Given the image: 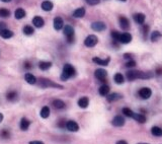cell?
<instances>
[{"label":"cell","instance_id":"obj_18","mask_svg":"<svg viewBox=\"0 0 162 144\" xmlns=\"http://www.w3.org/2000/svg\"><path fill=\"white\" fill-rule=\"evenodd\" d=\"M89 105V99L88 97L86 96H83L79 99V101H78V106H79L80 108H82V109H85V108H87Z\"/></svg>","mask_w":162,"mask_h":144},{"label":"cell","instance_id":"obj_47","mask_svg":"<svg viewBox=\"0 0 162 144\" xmlns=\"http://www.w3.org/2000/svg\"><path fill=\"white\" fill-rule=\"evenodd\" d=\"M161 74L162 73V68H160V69H157V74Z\"/></svg>","mask_w":162,"mask_h":144},{"label":"cell","instance_id":"obj_33","mask_svg":"<svg viewBox=\"0 0 162 144\" xmlns=\"http://www.w3.org/2000/svg\"><path fill=\"white\" fill-rule=\"evenodd\" d=\"M115 81H116V83H118V84L124 83V81H125V78H124L123 74L117 73L116 75H115Z\"/></svg>","mask_w":162,"mask_h":144},{"label":"cell","instance_id":"obj_32","mask_svg":"<svg viewBox=\"0 0 162 144\" xmlns=\"http://www.w3.org/2000/svg\"><path fill=\"white\" fill-rule=\"evenodd\" d=\"M122 99V96L120 94H110V96H108V101H118V99Z\"/></svg>","mask_w":162,"mask_h":144},{"label":"cell","instance_id":"obj_16","mask_svg":"<svg viewBox=\"0 0 162 144\" xmlns=\"http://www.w3.org/2000/svg\"><path fill=\"white\" fill-rule=\"evenodd\" d=\"M0 36H1L3 39H10V38L13 37V33H12V31H10V29H2V31H0Z\"/></svg>","mask_w":162,"mask_h":144},{"label":"cell","instance_id":"obj_24","mask_svg":"<svg viewBox=\"0 0 162 144\" xmlns=\"http://www.w3.org/2000/svg\"><path fill=\"white\" fill-rule=\"evenodd\" d=\"M99 94L102 96H105L108 94V92H110V86L106 85V84H103V85H101V87H99Z\"/></svg>","mask_w":162,"mask_h":144},{"label":"cell","instance_id":"obj_12","mask_svg":"<svg viewBox=\"0 0 162 144\" xmlns=\"http://www.w3.org/2000/svg\"><path fill=\"white\" fill-rule=\"evenodd\" d=\"M120 25L124 31H128V29H130L129 20H128L127 17H125V16H121L120 17Z\"/></svg>","mask_w":162,"mask_h":144},{"label":"cell","instance_id":"obj_31","mask_svg":"<svg viewBox=\"0 0 162 144\" xmlns=\"http://www.w3.org/2000/svg\"><path fill=\"white\" fill-rule=\"evenodd\" d=\"M22 31H23V34L27 36H31L35 33V29H34V27L31 25H25V27H23Z\"/></svg>","mask_w":162,"mask_h":144},{"label":"cell","instance_id":"obj_15","mask_svg":"<svg viewBox=\"0 0 162 144\" xmlns=\"http://www.w3.org/2000/svg\"><path fill=\"white\" fill-rule=\"evenodd\" d=\"M33 24L36 27H39V29H40V27H44L45 20H43V17H40V16H35L34 20H33Z\"/></svg>","mask_w":162,"mask_h":144},{"label":"cell","instance_id":"obj_36","mask_svg":"<svg viewBox=\"0 0 162 144\" xmlns=\"http://www.w3.org/2000/svg\"><path fill=\"white\" fill-rule=\"evenodd\" d=\"M123 113H124V115L127 116V117H129V118H132V116L134 115V113L132 112V110H130L129 108H124Z\"/></svg>","mask_w":162,"mask_h":144},{"label":"cell","instance_id":"obj_50","mask_svg":"<svg viewBox=\"0 0 162 144\" xmlns=\"http://www.w3.org/2000/svg\"><path fill=\"white\" fill-rule=\"evenodd\" d=\"M121 1H124V2H125V1H127V0H121Z\"/></svg>","mask_w":162,"mask_h":144},{"label":"cell","instance_id":"obj_20","mask_svg":"<svg viewBox=\"0 0 162 144\" xmlns=\"http://www.w3.org/2000/svg\"><path fill=\"white\" fill-rule=\"evenodd\" d=\"M84 15H85V8H83V7L78 8V9H76L75 11L73 12V16L76 18H81Z\"/></svg>","mask_w":162,"mask_h":144},{"label":"cell","instance_id":"obj_44","mask_svg":"<svg viewBox=\"0 0 162 144\" xmlns=\"http://www.w3.org/2000/svg\"><path fill=\"white\" fill-rule=\"evenodd\" d=\"M29 144H44V142H42V141H31Z\"/></svg>","mask_w":162,"mask_h":144},{"label":"cell","instance_id":"obj_35","mask_svg":"<svg viewBox=\"0 0 162 144\" xmlns=\"http://www.w3.org/2000/svg\"><path fill=\"white\" fill-rule=\"evenodd\" d=\"M160 38H161V34L159 33V31H153V33L151 34V40H152L153 42H156L157 40L160 39Z\"/></svg>","mask_w":162,"mask_h":144},{"label":"cell","instance_id":"obj_38","mask_svg":"<svg viewBox=\"0 0 162 144\" xmlns=\"http://www.w3.org/2000/svg\"><path fill=\"white\" fill-rule=\"evenodd\" d=\"M112 39H114V41H119V39H120V34L116 31H112Z\"/></svg>","mask_w":162,"mask_h":144},{"label":"cell","instance_id":"obj_11","mask_svg":"<svg viewBox=\"0 0 162 144\" xmlns=\"http://www.w3.org/2000/svg\"><path fill=\"white\" fill-rule=\"evenodd\" d=\"M94 75H95V77H96L98 80H101V81H103V80L106 78V75H108V73H106V71L104 70V69H97V70L95 71Z\"/></svg>","mask_w":162,"mask_h":144},{"label":"cell","instance_id":"obj_40","mask_svg":"<svg viewBox=\"0 0 162 144\" xmlns=\"http://www.w3.org/2000/svg\"><path fill=\"white\" fill-rule=\"evenodd\" d=\"M89 5H96L101 2V0H85Z\"/></svg>","mask_w":162,"mask_h":144},{"label":"cell","instance_id":"obj_42","mask_svg":"<svg viewBox=\"0 0 162 144\" xmlns=\"http://www.w3.org/2000/svg\"><path fill=\"white\" fill-rule=\"evenodd\" d=\"M135 65H136L135 61H134V60H130L129 62L126 64V67H135Z\"/></svg>","mask_w":162,"mask_h":144},{"label":"cell","instance_id":"obj_37","mask_svg":"<svg viewBox=\"0 0 162 144\" xmlns=\"http://www.w3.org/2000/svg\"><path fill=\"white\" fill-rule=\"evenodd\" d=\"M0 136H1L2 138H4V139L9 138V137H10V132L8 130H6V129H3V130L0 132Z\"/></svg>","mask_w":162,"mask_h":144},{"label":"cell","instance_id":"obj_22","mask_svg":"<svg viewBox=\"0 0 162 144\" xmlns=\"http://www.w3.org/2000/svg\"><path fill=\"white\" fill-rule=\"evenodd\" d=\"M24 78H25V80H27V83H29V84H35L36 82H37V78H36V76L33 75L31 73H27L24 76Z\"/></svg>","mask_w":162,"mask_h":144},{"label":"cell","instance_id":"obj_4","mask_svg":"<svg viewBox=\"0 0 162 144\" xmlns=\"http://www.w3.org/2000/svg\"><path fill=\"white\" fill-rule=\"evenodd\" d=\"M64 35L67 38L68 43H73L74 42V29L71 25H65V27H64Z\"/></svg>","mask_w":162,"mask_h":144},{"label":"cell","instance_id":"obj_29","mask_svg":"<svg viewBox=\"0 0 162 144\" xmlns=\"http://www.w3.org/2000/svg\"><path fill=\"white\" fill-rule=\"evenodd\" d=\"M51 66H52V63L48 62V61H42L39 63V67L42 70H48L49 68H51Z\"/></svg>","mask_w":162,"mask_h":144},{"label":"cell","instance_id":"obj_3","mask_svg":"<svg viewBox=\"0 0 162 144\" xmlns=\"http://www.w3.org/2000/svg\"><path fill=\"white\" fill-rule=\"evenodd\" d=\"M40 85L42 86V87H56V88H60V89L63 88V86L60 85V84L55 83V82H53L52 80L47 79V78H40Z\"/></svg>","mask_w":162,"mask_h":144},{"label":"cell","instance_id":"obj_46","mask_svg":"<svg viewBox=\"0 0 162 144\" xmlns=\"http://www.w3.org/2000/svg\"><path fill=\"white\" fill-rule=\"evenodd\" d=\"M0 1L4 2V3H8V2H10V1H11V0H0Z\"/></svg>","mask_w":162,"mask_h":144},{"label":"cell","instance_id":"obj_49","mask_svg":"<svg viewBox=\"0 0 162 144\" xmlns=\"http://www.w3.org/2000/svg\"><path fill=\"white\" fill-rule=\"evenodd\" d=\"M138 144H148V143H138Z\"/></svg>","mask_w":162,"mask_h":144},{"label":"cell","instance_id":"obj_30","mask_svg":"<svg viewBox=\"0 0 162 144\" xmlns=\"http://www.w3.org/2000/svg\"><path fill=\"white\" fill-rule=\"evenodd\" d=\"M151 133H152V135H154V136L160 137V136H162V129L159 128V127H157V126H154V127H152V129H151Z\"/></svg>","mask_w":162,"mask_h":144},{"label":"cell","instance_id":"obj_8","mask_svg":"<svg viewBox=\"0 0 162 144\" xmlns=\"http://www.w3.org/2000/svg\"><path fill=\"white\" fill-rule=\"evenodd\" d=\"M66 128L69 131H71V132H77L79 130V126H78V124L75 121H68L66 123Z\"/></svg>","mask_w":162,"mask_h":144},{"label":"cell","instance_id":"obj_21","mask_svg":"<svg viewBox=\"0 0 162 144\" xmlns=\"http://www.w3.org/2000/svg\"><path fill=\"white\" fill-rule=\"evenodd\" d=\"M53 106H54L55 109L62 110L65 108V103L61 99H55V101H53Z\"/></svg>","mask_w":162,"mask_h":144},{"label":"cell","instance_id":"obj_27","mask_svg":"<svg viewBox=\"0 0 162 144\" xmlns=\"http://www.w3.org/2000/svg\"><path fill=\"white\" fill-rule=\"evenodd\" d=\"M6 99L10 101H15V99H17V92H14V90H10V92H8L7 94H6Z\"/></svg>","mask_w":162,"mask_h":144},{"label":"cell","instance_id":"obj_48","mask_svg":"<svg viewBox=\"0 0 162 144\" xmlns=\"http://www.w3.org/2000/svg\"><path fill=\"white\" fill-rule=\"evenodd\" d=\"M2 120H3V115H2V114L0 113V123L2 122Z\"/></svg>","mask_w":162,"mask_h":144},{"label":"cell","instance_id":"obj_17","mask_svg":"<svg viewBox=\"0 0 162 144\" xmlns=\"http://www.w3.org/2000/svg\"><path fill=\"white\" fill-rule=\"evenodd\" d=\"M25 15H27V12H25V10L22 9V8H17V9L14 11V16H15L16 20H21V18H23Z\"/></svg>","mask_w":162,"mask_h":144},{"label":"cell","instance_id":"obj_7","mask_svg":"<svg viewBox=\"0 0 162 144\" xmlns=\"http://www.w3.org/2000/svg\"><path fill=\"white\" fill-rule=\"evenodd\" d=\"M91 29L95 31H102L106 29V25H105L104 22H95L91 24Z\"/></svg>","mask_w":162,"mask_h":144},{"label":"cell","instance_id":"obj_23","mask_svg":"<svg viewBox=\"0 0 162 144\" xmlns=\"http://www.w3.org/2000/svg\"><path fill=\"white\" fill-rule=\"evenodd\" d=\"M29 125H31V121H29L27 119H25V118H22L20 121V129L22 131H25L29 129Z\"/></svg>","mask_w":162,"mask_h":144},{"label":"cell","instance_id":"obj_14","mask_svg":"<svg viewBox=\"0 0 162 144\" xmlns=\"http://www.w3.org/2000/svg\"><path fill=\"white\" fill-rule=\"evenodd\" d=\"M92 61L94 63H96V64L98 65H102V66H106V65H108V63H110V58H106V59H101L98 58V57H94V58L92 59Z\"/></svg>","mask_w":162,"mask_h":144},{"label":"cell","instance_id":"obj_5","mask_svg":"<svg viewBox=\"0 0 162 144\" xmlns=\"http://www.w3.org/2000/svg\"><path fill=\"white\" fill-rule=\"evenodd\" d=\"M97 42H98V39H97L96 36H94V35H89L88 37H87L86 39H85L84 45L86 46V47L91 48V47H94V46L97 44Z\"/></svg>","mask_w":162,"mask_h":144},{"label":"cell","instance_id":"obj_25","mask_svg":"<svg viewBox=\"0 0 162 144\" xmlns=\"http://www.w3.org/2000/svg\"><path fill=\"white\" fill-rule=\"evenodd\" d=\"M134 20H135V22H137V24H144V22H145V15L143 13H136L135 15H134Z\"/></svg>","mask_w":162,"mask_h":144},{"label":"cell","instance_id":"obj_41","mask_svg":"<svg viewBox=\"0 0 162 144\" xmlns=\"http://www.w3.org/2000/svg\"><path fill=\"white\" fill-rule=\"evenodd\" d=\"M58 126L60 127V128H65V126H66V121L64 120V119H61V120L58 122Z\"/></svg>","mask_w":162,"mask_h":144},{"label":"cell","instance_id":"obj_39","mask_svg":"<svg viewBox=\"0 0 162 144\" xmlns=\"http://www.w3.org/2000/svg\"><path fill=\"white\" fill-rule=\"evenodd\" d=\"M23 67H24L27 70H31V69L33 68V64H31L29 61H25V62L23 63Z\"/></svg>","mask_w":162,"mask_h":144},{"label":"cell","instance_id":"obj_34","mask_svg":"<svg viewBox=\"0 0 162 144\" xmlns=\"http://www.w3.org/2000/svg\"><path fill=\"white\" fill-rule=\"evenodd\" d=\"M10 16V11L6 8H0V17L5 18Z\"/></svg>","mask_w":162,"mask_h":144},{"label":"cell","instance_id":"obj_6","mask_svg":"<svg viewBox=\"0 0 162 144\" xmlns=\"http://www.w3.org/2000/svg\"><path fill=\"white\" fill-rule=\"evenodd\" d=\"M139 96L141 97L143 99H148L149 97L151 96V94H152V92H151V89L149 87H142L141 89L139 90Z\"/></svg>","mask_w":162,"mask_h":144},{"label":"cell","instance_id":"obj_45","mask_svg":"<svg viewBox=\"0 0 162 144\" xmlns=\"http://www.w3.org/2000/svg\"><path fill=\"white\" fill-rule=\"evenodd\" d=\"M117 144H128V143H127V141H125V140H120L117 142Z\"/></svg>","mask_w":162,"mask_h":144},{"label":"cell","instance_id":"obj_2","mask_svg":"<svg viewBox=\"0 0 162 144\" xmlns=\"http://www.w3.org/2000/svg\"><path fill=\"white\" fill-rule=\"evenodd\" d=\"M75 74H76V70L71 64H65L63 67V72L61 74V79L65 81V80L73 77Z\"/></svg>","mask_w":162,"mask_h":144},{"label":"cell","instance_id":"obj_10","mask_svg":"<svg viewBox=\"0 0 162 144\" xmlns=\"http://www.w3.org/2000/svg\"><path fill=\"white\" fill-rule=\"evenodd\" d=\"M53 24H54V29H56V31H60L62 27H63V25H64V22H63V20H62L60 16H57V17L54 18Z\"/></svg>","mask_w":162,"mask_h":144},{"label":"cell","instance_id":"obj_28","mask_svg":"<svg viewBox=\"0 0 162 144\" xmlns=\"http://www.w3.org/2000/svg\"><path fill=\"white\" fill-rule=\"evenodd\" d=\"M132 118H133L134 120L137 121V122H139V123H145L146 122V117H145L144 115H141V114H135L134 113V115L132 116Z\"/></svg>","mask_w":162,"mask_h":144},{"label":"cell","instance_id":"obj_13","mask_svg":"<svg viewBox=\"0 0 162 144\" xmlns=\"http://www.w3.org/2000/svg\"><path fill=\"white\" fill-rule=\"evenodd\" d=\"M112 125L116 127H122L125 125V119L122 116H116L112 120Z\"/></svg>","mask_w":162,"mask_h":144},{"label":"cell","instance_id":"obj_26","mask_svg":"<svg viewBox=\"0 0 162 144\" xmlns=\"http://www.w3.org/2000/svg\"><path fill=\"white\" fill-rule=\"evenodd\" d=\"M40 117L44 118V119H46V118H48L49 116H50V108L47 107V106H45V107H43V109L40 110Z\"/></svg>","mask_w":162,"mask_h":144},{"label":"cell","instance_id":"obj_19","mask_svg":"<svg viewBox=\"0 0 162 144\" xmlns=\"http://www.w3.org/2000/svg\"><path fill=\"white\" fill-rule=\"evenodd\" d=\"M54 7V4L51 1H44L42 3V9L44 11H51Z\"/></svg>","mask_w":162,"mask_h":144},{"label":"cell","instance_id":"obj_43","mask_svg":"<svg viewBox=\"0 0 162 144\" xmlns=\"http://www.w3.org/2000/svg\"><path fill=\"white\" fill-rule=\"evenodd\" d=\"M4 29H6V24L4 22H0V31H2Z\"/></svg>","mask_w":162,"mask_h":144},{"label":"cell","instance_id":"obj_1","mask_svg":"<svg viewBox=\"0 0 162 144\" xmlns=\"http://www.w3.org/2000/svg\"><path fill=\"white\" fill-rule=\"evenodd\" d=\"M127 78L129 80H135V79H147V78L153 77V74L151 72H141L137 70H131L127 72Z\"/></svg>","mask_w":162,"mask_h":144},{"label":"cell","instance_id":"obj_9","mask_svg":"<svg viewBox=\"0 0 162 144\" xmlns=\"http://www.w3.org/2000/svg\"><path fill=\"white\" fill-rule=\"evenodd\" d=\"M119 41H120L121 43H123V44H128V43H130V42L132 41V36H131V34H129V33L121 34Z\"/></svg>","mask_w":162,"mask_h":144}]
</instances>
